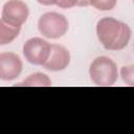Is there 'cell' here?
Segmentation results:
<instances>
[{
    "label": "cell",
    "instance_id": "obj_4",
    "mask_svg": "<svg viewBox=\"0 0 134 134\" xmlns=\"http://www.w3.org/2000/svg\"><path fill=\"white\" fill-rule=\"evenodd\" d=\"M51 45L41 38H31L23 45V55L32 65L43 66L51 52Z\"/></svg>",
    "mask_w": 134,
    "mask_h": 134
},
{
    "label": "cell",
    "instance_id": "obj_6",
    "mask_svg": "<svg viewBox=\"0 0 134 134\" xmlns=\"http://www.w3.org/2000/svg\"><path fill=\"white\" fill-rule=\"evenodd\" d=\"M22 61L14 52L5 51L0 53V79L2 81H13L22 72Z\"/></svg>",
    "mask_w": 134,
    "mask_h": 134
},
{
    "label": "cell",
    "instance_id": "obj_8",
    "mask_svg": "<svg viewBox=\"0 0 134 134\" xmlns=\"http://www.w3.org/2000/svg\"><path fill=\"white\" fill-rule=\"evenodd\" d=\"M21 26H13L0 19V45L12 43L20 34Z\"/></svg>",
    "mask_w": 134,
    "mask_h": 134
},
{
    "label": "cell",
    "instance_id": "obj_1",
    "mask_svg": "<svg viewBox=\"0 0 134 134\" xmlns=\"http://www.w3.org/2000/svg\"><path fill=\"white\" fill-rule=\"evenodd\" d=\"M96 35L102 45L108 50H121L130 42L131 28L125 22L111 17L98 20Z\"/></svg>",
    "mask_w": 134,
    "mask_h": 134
},
{
    "label": "cell",
    "instance_id": "obj_9",
    "mask_svg": "<svg viewBox=\"0 0 134 134\" xmlns=\"http://www.w3.org/2000/svg\"><path fill=\"white\" fill-rule=\"evenodd\" d=\"M17 86L23 87H49L51 86V81L47 74L42 72H36L28 75L23 82L17 84Z\"/></svg>",
    "mask_w": 134,
    "mask_h": 134
},
{
    "label": "cell",
    "instance_id": "obj_7",
    "mask_svg": "<svg viewBox=\"0 0 134 134\" xmlns=\"http://www.w3.org/2000/svg\"><path fill=\"white\" fill-rule=\"evenodd\" d=\"M70 62L69 51L59 44L51 45V52L47 62L43 65L44 68L50 71H61L64 70Z\"/></svg>",
    "mask_w": 134,
    "mask_h": 134
},
{
    "label": "cell",
    "instance_id": "obj_5",
    "mask_svg": "<svg viewBox=\"0 0 134 134\" xmlns=\"http://www.w3.org/2000/svg\"><path fill=\"white\" fill-rule=\"evenodd\" d=\"M28 15L29 10L25 2L22 0H8L2 7L1 19L13 26H22L26 22Z\"/></svg>",
    "mask_w": 134,
    "mask_h": 134
},
{
    "label": "cell",
    "instance_id": "obj_13",
    "mask_svg": "<svg viewBox=\"0 0 134 134\" xmlns=\"http://www.w3.org/2000/svg\"><path fill=\"white\" fill-rule=\"evenodd\" d=\"M37 1L42 5H53L57 4L59 0H37Z\"/></svg>",
    "mask_w": 134,
    "mask_h": 134
},
{
    "label": "cell",
    "instance_id": "obj_14",
    "mask_svg": "<svg viewBox=\"0 0 134 134\" xmlns=\"http://www.w3.org/2000/svg\"><path fill=\"white\" fill-rule=\"evenodd\" d=\"M90 5V0H77L76 6H88Z\"/></svg>",
    "mask_w": 134,
    "mask_h": 134
},
{
    "label": "cell",
    "instance_id": "obj_3",
    "mask_svg": "<svg viewBox=\"0 0 134 134\" xmlns=\"http://www.w3.org/2000/svg\"><path fill=\"white\" fill-rule=\"evenodd\" d=\"M69 24L65 16L55 12L43 14L38 21V29L42 36L48 39H59L68 30Z\"/></svg>",
    "mask_w": 134,
    "mask_h": 134
},
{
    "label": "cell",
    "instance_id": "obj_10",
    "mask_svg": "<svg viewBox=\"0 0 134 134\" xmlns=\"http://www.w3.org/2000/svg\"><path fill=\"white\" fill-rule=\"evenodd\" d=\"M120 77L126 85L134 87V65L122 66L120 69Z\"/></svg>",
    "mask_w": 134,
    "mask_h": 134
},
{
    "label": "cell",
    "instance_id": "obj_12",
    "mask_svg": "<svg viewBox=\"0 0 134 134\" xmlns=\"http://www.w3.org/2000/svg\"><path fill=\"white\" fill-rule=\"evenodd\" d=\"M77 0H59L55 4L60 8H71L73 6H76Z\"/></svg>",
    "mask_w": 134,
    "mask_h": 134
},
{
    "label": "cell",
    "instance_id": "obj_15",
    "mask_svg": "<svg viewBox=\"0 0 134 134\" xmlns=\"http://www.w3.org/2000/svg\"><path fill=\"white\" fill-rule=\"evenodd\" d=\"M133 49H134V44H133Z\"/></svg>",
    "mask_w": 134,
    "mask_h": 134
},
{
    "label": "cell",
    "instance_id": "obj_2",
    "mask_svg": "<svg viewBox=\"0 0 134 134\" xmlns=\"http://www.w3.org/2000/svg\"><path fill=\"white\" fill-rule=\"evenodd\" d=\"M89 75L91 81L97 86H112L118 77L117 66L110 58L100 55L92 61L89 67Z\"/></svg>",
    "mask_w": 134,
    "mask_h": 134
},
{
    "label": "cell",
    "instance_id": "obj_11",
    "mask_svg": "<svg viewBox=\"0 0 134 134\" xmlns=\"http://www.w3.org/2000/svg\"><path fill=\"white\" fill-rule=\"evenodd\" d=\"M117 0H90V5H92L97 10L107 12L115 7Z\"/></svg>",
    "mask_w": 134,
    "mask_h": 134
},
{
    "label": "cell",
    "instance_id": "obj_16",
    "mask_svg": "<svg viewBox=\"0 0 134 134\" xmlns=\"http://www.w3.org/2000/svg\"><path fill=\"white\" fill-rule=\"evenodd\" d=\"M132 1H133V3H134V0H132Z\"/></svg>",
    "mask_w": 134,
    "mask_h": 134
}]
</instances>
